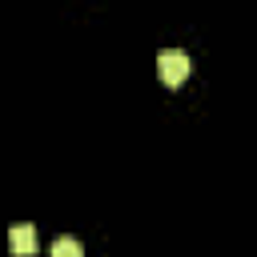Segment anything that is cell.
I'll list each match as a JSON object with an SVG mask.
<instances>
[{
	"instance_id": "cell-1",
	"label": "cell",
	"mask_w": 257,
	"mask_h": 257,
	"mask_svg": "<svg viewBox=\"0 0 257 257\" xmlns=\"http://www.w3.org/2000/svg\"><path fill=\"white\" fill-rule=\"evenodd\" d=\"M189 72H193V60H189L185 48H161V52H157V76H161L169 88L185 84Z\"/></svg>"
},
{
	"instance_id": "cell-2",
	"label": "cell",
	"mask_w": 257,
	"mask_h": 257,
	"mask_svg": "<svg viewBox=\"0 0 257 257\" xmlns=\"http://www.w3.org/2000/svg\"><path fill=\"white\" fill-rule=\"evenodd\" d=\"M8 249L16 253V257H32L36 253V225H12L8 229Z\"/></svg>"
},
{
	"instance_id": "cell-3",
	"label": "cell",
	"mask_w": 257,
	"mask_h": 257,
	"mask_svg": "<svg viewBox=\"0 0 257 257\" xmlns=\"http://www.w3.org/2000/svg\"><path fill=\"white\" fill-rule=\"evenodd\" d=\"M48 257H84V249H80L76 237H56L52 249H48Z\"/></svg>"
}]
</instances>
